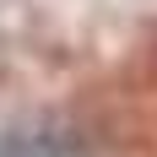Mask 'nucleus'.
Segmentation results:
<instances>
[{
    "instance_id": "nucleus-1",
    "label": "nucleus",
    "mask_w": 157,
    "mask_h": 157,
    "mask_svg": "<svg viewBox=\"0 0 157 157\" xmlns=\"http://www.w3.org/2000/svg\"><path fill=\"white\" fill-rule=\"evenodd\" d=\"M0 157H65V152H54L49 141H11Z\"/></svg>"
}]
</instances>
